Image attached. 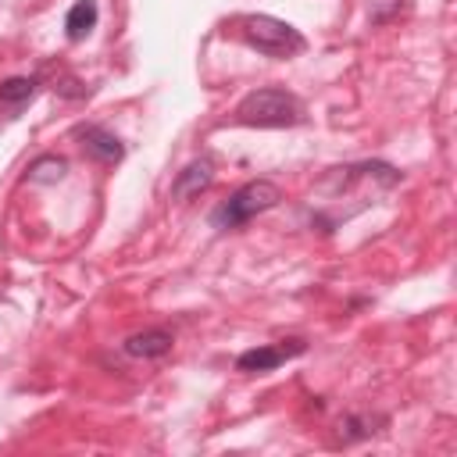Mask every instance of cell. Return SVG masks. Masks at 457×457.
<instances>
[{"label":"cell","instance_id":"10","mask_svg":"<svg viewBox=\"0 0 457 457\" xmlns=\"http://www.w3.org/2000/svg\"><path fill=\"white\" fill-rule=\"evenodd\" d=\"M64 175H68V161H64L61 154H39V157L29 164V171H25V179L36 182V186H54V182H61Z\"/></svg>","mask_w":457,"mask_h":457},{"label":"cell","instance_id":"1","mask_svg":"<svg viewBox=\"0 0 457 457\" xmlns=\"http://www.w3.org/2000/svg\"><path fill=\"white\" fill-rule=\"evenodd\" d=\"M307 121V107L296 93L282 89V86H261L253 93H246L236 104V125H250V129H293Z\"/></svg>","mask_w":457,"mask_h":457},{"label":"cell","instance_id":"12","mask_svg":"<svg viewBox=\"0 0 457 457\" xmlns=\"http://www.w3.org/2000/svg\"><path fill=\"white\" fill-rule=\"evenodd\" d=\"M411 4L407 0H371L368 4V18H371V25H386V21H393L396 14H403Z\"/></svg>","mask_w":457,"mask_h":457},{"label":"cell","instance_id":"11","mask_svg":"<svg viewBox=\"0 0 457 457\" xmlns=\"http://www.w3.org/2000/svg\"><path fill=\"white\" fill-rule=\"evenodd\" d=\"M36 89H39V79H29V75L4 79V82H0V104L11 107V111H18L21 104H29V100L36 96Z\"/></svg>","mask_w":457,"mask_h":457},{"label":"cell","instance_id":"5","mask_svg":"<svg viewBox=\"0 0 457 457\" xmlns=\"http://www.w3.org/2000/svg\"><path fill=\"white\" fill-rule=\"evenodd\" d=\"M75 139H79V146H82L93 161H100V164H118V161L125 157V143H121L111 129H104V125H96V121L75 125Z\"/></svg>","mask_w":457,"mask_h":457},{"label":"cell","instance_id":"2","mask_svg":"<svg viewBox=\"0 0 457 457\" xmlns=\"http://www.w3.org/2000/svg\"><path fill=\"white\" fill-rule=\"evenodd\" d=\"M236 25H239V36L246 46H253L257 54L275 57V61H289V57L303 54V46H307L300 29H293L289 21L271 18V14H243Z\"/></svg>","mask_w":457,"mask_h":457},{"label":"cell","instance_id":"3","mask_svg":"<svg viewBox=\"0 0 457 457\" xmlns=\"http://www.w3.org/2000/svg\"><path fill=\"white\" fill-rule=\"evenodd\" d=\"M278 200H282V189L271 179H253V182L239 186L225 204H218L214 214H211V221H214V228H239L250 218L278 207Z\"/></svg>","mask_w":457,"mask_h":457},{"label":"cell","instance_id":"6","mask_svg":"<svg viewBox=\"0 0 457 457\" xmlns=\"http://www.w3.org/2000/svg\"><path fill=\"white\" fill-rule=\"evenodd\" d=\"M214 182V161L204 154V157H196V161H189L179 175H175V182H171V200H189V196H200L207 186Z\"/></svg>","mask_w":457,"mask_h":457},{"label":"cell","instance_id":"8","mask_svg":"<svg viewBox=\"0 0 457 457\" xmlns=\"http://www.w3.org/2000/svg\"><path fill=\"white\" fill-rule=\"evenodd\" d=\"M386 425H389L386 414H375V411H350V414L339 421V443H361V439H371V436H378Z\"/></svg>","mask_w":457,"mask_h":457},{"label":"cell","instance_id":"7","mask_svg":"<svg viewBox=\"0 0 457 457\" xmlns=\"http://www.w3.org/2000/svg\"><path fill=\"white\" fill-rule=\"evenodd\" d=\"M171 343H175V336L168 328H143V332H132L121 343V350L129 357H139V361H157V357H164L171 350Z\"/></svg>","mask_w":457,"mask_h":457},{"label":"cell","instance_id":"9","mask_svg":"<svg viewBox=\"0 0 457 457\" xmlns=\"http://www.w3.org/2000/svg\"><path fill=\"white\" fill-rule=\"evenodd\" d=\"M96 18H100L96 0H75V4L68 7V14H64V32H68V39H71V43L86 39V36L96 29Z\"/></svg>","mask_w":457,"mask_h":457},{"label":"cell","instance_id":"4","mask_svg":"<svg viewBox=\"0 0 457 457\" xmlns=\"http://www.w3.org/2000/svg\"><path fill=\"white\" fill-rule=\"evenodd\" d=\"M300 353H307V339L293 336V339H282V343H271V346L243 350L236 357V368L246 371V375H261V371H275L278 364H286L289 357H300Z\"/></svg>","mask_w":457,"mask_h":457}]
</instances>
